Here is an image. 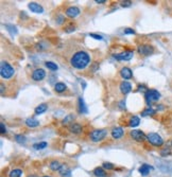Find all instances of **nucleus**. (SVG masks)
<instances>
[{
  "label": "nucleus",
  "instance_id": "obj_1",
  "mask_svg": "<svg viewBox=\"0 0 172 177\" xmlns=\"http://www.w3.org/2000/svg\"><path fill=\"white\" fill-rule=\"evenodd\" d=\"M90 63V56L85 51H78L71 56L70 64L77 69H84Z\"/></svg>",
  "mask_w": 172,
  "mask_h": 177
},
{
  "label": "nucleus",
  "instance_id": "obj_2",
  "mask_svg": "<svg viewBox=\"0 0 172 177\" xmlns=\"http://www.w3.org/2000/svg\"><path fill=\"white\" fill-rule=\"evenodd\" d=\"M14 68L8 61H2L1 66H0V74H1V76L5 80H9L14 76Z\"/></svg>",
  "mask_w": 172,
  "mask_h": 177
},
{
  "label": "nucleus",
  "instance_id": "obj_3",
  "mask_svg": "<svg viewBox=\"0 0 172 177\" xmlns=\"http://www.w3.org/2000/svg\"><path fill=\"white\" fill-rule=\"evenodd\" d=\"M160 98V93L155 89H148L144 93V99L148 105H151L153 102H156L159 100Z\"/></svg>",
  "mask_w": 172,
  "mask_h": 177
},
{
  "label": "nucleus",
  "instance_id": "obj_4",
  "mask_svg": "<svg viewBox=\"0 0 172 177\" xmlns=\"http://www.w3.org/2000/svg\"><path fill=\"white\" fill-rule=\"evenodd\" d=\"M106 135H107L106 130H95L90 133L89 138L93 142H100L103 139H105Z\"/></svg>",
  "mask_w": 172,
  "mask_h": 177
},
{
  "label": "nucleus",
  "instance_id": "obj_5",
  "mask_svg": "<svg viewBox=\"0 0 172 177\" xmlns=\"http://www.w3.org/2000/svg\"><path fill=\"white\" fill-rule=\"evenodd\" d=\"M147 140L154 146H162L164 144V140L158 134L156 133H150L147 135Z\"/></svg>",
  "mask_w": 172,
  "mask_h": 177
},
{
  "label": "nucleus",
  "instance_id": "obj_6",
  "mask_svg": "<svg viewBox=\"0 0 172 177\" xmlns=\"http://www.w3.org/2000/svg\"><path fill=\"white\" fill-rule=\"evenodd\" d=\"M130 136L132 137V139H134V140L137 142H144V140H147V135L140 130H131Z\"/></svg>",
  "mask_w": 172,
  "mask_h": 177
},
{
  "label": "nucleus",
  "instance_id": "obj_7",
  "mask_svg": "<svg viewBox=\"0 0 172 177\" xmlns=\"http://www.w3.org/2000/svg\"><path fill=\"white\" fill-rule=\"evenodd\" d=\"M137 51H138L139 54L148 56V55L153 54L154 48H153V46H151V45H140V46H138V48H137Z\"/></svg>",
  "mask_w": 172,
  "mask_h": 177
},
{
  "label": "nucleus",
  "instance_id": "obj_8",
  "mask_svg": "<svg viewBox=\"0 0 172 177\" xmlns=\"http://www.w3.org/2000/svg\"><path fill=\"white\" fill-rule=\"evenodd\" d=\"M134 55V52L131 50H127L123 51L121 53H118V54H114V57L116 58L117 61H130L132 60Z\"/></svg>",
  "mask_w": 172,
  "mask_h": 177
},
{
  "label": "nucleus",
  "instance_id": "obj_9",
  "mask_svg": "<svg viewBox=\"0 0 172 177\" xmlns=\"http://www.w3.org/2000/svg\"><path fill=\"white\" fill-rule=\"evenodd\" d=\"M45 77H46V72L44 69H42V68L35 69V70L33 71V73H32V79L36 82L42 81V80H44Z\"/></svg>",
  "mask_w": 172,
  "mask_h": 177
},
{
  "label": "nucleus",
  "instance_id": "obj_10",
  "mask_svg": "<svg viewBox=\"0 0 172 177\" xmlns=\"http://www.w3.org/2000/svg\"><path fill=\"white\" fill-rule=\"evenodd\" d=\"M29 9L31 10V12H34V13H37V14H42L44 12V7H42L41 4L36 3V2H30L28 4Z\"/></svg>",
  "mask_w": 172,
  "mask_h": 177
},
{
  "label": "nucleus",
  "instance_id": "obj_11",
  "mask_svg": "<svg viewBox=\"0 0 172 177\" xmlns=\"http://www.w3.org/2000/svg\"><path fill=\"white\" fill-rule=\"evenodd\" d=\"M58 174H60L62 177H70L71 176V170L67 165H65V163H62V167L60 169V171H58Z\"/></svg>",
  "mask_w": 172,
  "mask_h": 177
},
{
  "label": "nucleus",
  "instance_id": "obj_12",
  "mask_svg": "<svg viewBox=\"0 0 172 177\" xmlns=\"http://www.w3.org/2000/svg\"><path fill=\"white\" fill-rule=\"evenodd\" d=\"M80 9L77 7H69L68 9L66 10V15L68 16L69 18H74L77 17L78 15L80 14Z\"/></svg>",
  "mask_w": 172,
  "mask_h": 177
},
{
  "label": "nucleus",
  "instance_id": "obj_13",
  "mask_svg": "<svg viewBox=\"0 0 172 177\" xmlns=\"http://www.w3.org/2000/svg\"><path fill=\"white\" fill-rule=\"evenodd\" d=\"M120 76H121L124 80H130L133 77V72L129 67H123L120 70Z\"/></svg>",
  "mask_w": 172,
  "mask_h": 177
},
{
  "label": "nucleus",
  "instance_id": "obj_14",
  "mask_svg": "<svg viewBox=\"0 0 172 177\" xmlns=\"http://www.w3.org/2000/svg\"><path fill=\"white\" fill-rule=\"evenodd\" d=\"M68 128L72 134H76V135H78V134H81L83 132V127L79 124V123H76V122L71 123V124L68 126Z\"/></svg>",
  "mask_w": 172,
  "mask_h": 177
},
{
  "label": "nucleus",
  "instance_id": "obj_15",
  "mask_svg": "<svg viewBox=\"0 0 172 177\" xmlns=\"http://www.w3.org/2000/svg\"><path fill=\"white\" fill-rule=\"evenodd\" d=\"M124 135V130L122 127H115L112 130V137L114 139H120L122 138V136Z\"/></svg>",
  "mask_w": 172,
  "mask_h": 177
},
{
  "label": "nucleus",
  "instance_id": "obj_16",
  "mask_svg": "<svg viewBox=\"0 0 172 177\" xmlns=\"http://www.w3.org/2000/svg\"><path fill=\"white\" fill-rule=\"evenodd\" d=\"M131 90H132L131 83H129L127 81H123L121 84H120V91H121L123 95H128Z\"/></svg>",
  "mask_w": 172,
  "mask_h": 177
},
{
  "label": "nucleus",
  "instance_id": "obj_17",
  "mask_svg": "<svg viewBox=\"0 0 172 177\" xmlns=\"http://www.w3.org/2000/svg\"><path fill=\"white\" fill-rule=\"evenodd\" d=\"M26 125L29 127H37L39 125V121L35 118H28L26 120Z\"/></svg>",
  "mask_w": 172,
  "mask_h": 177
},
{
  "label": "nucleus",
  "instance_id": "obj_18",
  "mask_svg": "<svg viewBox=\"0 0 172 177\" xmlns=\"http://www.w3.org/2000/svg\"><path fill=\"white\" fill-rule=\"evenodd\" d=\"M152 169H153L152 167H150L149 165H146V163H144V165H142L141 167L139 168L138 171H139V173H140L142 176H147L148 174L150 173V171H151Z\"/></svg>",
  "mask_w": 172,
  "mask_h": 177
},
{
  "label": "nucleus",
  "instance_id": "obj_19",
  "mask_svg": "<svg viewBox=\"0 0 172 177\" xmlns=\"http://www.w3.org/2000/svg\"><path fill=\"white\" fill-rule=\"evenodd\" d=\"M78 104H79V111L81 112V114H87L88 109H87V107H86L85 102L82 98H79V100H78Z\"/></svg>",
  "mask_w": 172,
  "mask_h": 177
},
{
  "label": "nucleus",
  "instance_id": "obj_20",
  "mask_svg": "<svg viewBox=\"0 0 172 177\" xmlns=\"http://www.w3.org/2000/svg\"><path fill=\"white\" fill-rule=\"evenodd\" d=\"M62 167V163L60 161H58V160H53V161H51L50 162V165H49V168H50V170L51 171H54V172H56V171H60V169Z\"/></svg>",
  "mask_w": 172,
  "mask_h": 177
},
{
  "label": "nucleus",
  "instance_id": "obj_21",
  "mask_svg": "<svg viewBox=\"0 0 172 177\" xmlns=\"http://www.w3.org/2000/svg\"><path fill=\"white\" fill-rule=\"evenodd\" d=\"M139 123H140V119H139L137 116H134L132 117L130 119V122H129V125H130L131 127H136L139 125Z\"/></svg>",
  "mask_w": 172,
  "mask_h": 177
},
{
  "label": "nucleus",
  "instance_id": "obj_22",
  "mask_svg": "<svg viewBox=\"0 0 172 177\" xmlns=\"http://www.w3.org/2000/svg\"><path fill=\"white\" fill-rule=\"evenodd\" d=\"M47 108H48L47 104L43 103V104H41V105L37 106L34 111H35V115H41V114H43V112H45L46 111H47Z\"/></svg>",
  "mask_w": 172,
  "mask_h": 177
},
{
  "label": "nucleus",
  "instance_id": "obj_23",
  "mask_svg": "<svg viewBox=\"0 0 172 177\" xmlns=\"http://www.w3.org/2000/svg\"><path fill=\"white\" fill-rule=\"evenodd\" d=\"M94 174H95V176H97V177H105L106 176V173L103 168H96L95 170H94Z\"/></svg>",
  "mask_w": 172,
  "mask_h": 177
},
{
  "label": "nucleus",
  "instance_id": "obj_24",
  "mask_svg": "<svg viewBox=\"0 0 172 177\" xmlns=\"http://www.w3.org/2000/svg\"><path fill=\"white\" fill-rule=\"evenodd\" d=\"M73 120H74V116L72 114H70L63 119V124L64 125H70L71 123H73Z\"/></svg>",
  "mask_w": 172,
  "mask_h": 177
},
{
  "label": "nucleus",
  "instance_id": "obj_25",
  "mask_svg": "<svg viewBox=\"0 0 172 177\" xmlns=\"http://www.w3.org/2000/svg\"><path fill=\"white\" fill-rule=\"evenodd\" d=\"M67 86L64 83H56V84L54 85V90L56 91V92H63V91L66 90Z\"/></svg>",
  "mask_w": 172,
  "mask_h": 177
},
{
  "label": "nucleus",
  "instance_id": "obj_26",
  "mask_svg": "<svg viewBox=\"0 0 172 177\" xmlns=\"http://www.w3.org/2000/svg\"><path fill=\"white\" fill-rule=\"evenodd\" d=\"M23 174V171L20 169H14L9 173V177H20Z\"/></svg>",
  "mask_w": 172,
  "mask_h": 177
},
{
  "label": "nucleus",
  "instance_id": "obj_27",
  "mask_svg": "<svg viewBox=\"0 0 172 177\" xmlns=\"http://www.w3.org/2000/svg\"><path fill=\"white\" fill-rule=\"evenodd\" d=\"M48 145V143L47 142H45V141H43V142H38V143H35V144H33V149L34 150H44L45 147H47Z\"/></svg>",
  "mask_w": 172,
  "mask_h": 177
},
{
  "label": "nucleus",
  "instance_id": "obj_28",
  "mask_svg": "<svg viewBox=\"0 0 172 177\" xmlns=\"http://www.w3.org/2000/svg\"><path fill=\"white\" fill-rule=\"evenodd\" d=\"M45 65L48 69H50L51 71H55V70H58V65H56L55 63H53V61H46Z\"/></svg>",
  "mask_w": 172,
  "mask_h": 177
},
{
  "label": "nucleus",
  "instance_id": "obj_29",
  "mask_svg": "<svg viewBox=\"0 0 172 177\" xmlns=\"http://www.w3.org/2000/svg\"><path fill=\"white\" fill-rule=\"evenodd\" d=\"M155 114V109H153L152 107H148L147 109H144V111H142L141 116L146 117V116H151V115H154Z\"/></svg>",
  "mask_w": 172,
  "mask_h": 177
},
{
  "label": "nucleus",
  "instance_id": "obj_30",
  "mask_svg": "<svg viewBox=\"0 0 172 177\" xmlns=\"http://www.w3.org/2000/svg\"><path fill=\"white\" fill-rule=\"evenodd\" d=\"M15 140H16V142H18L19 144H23V143H26L27 138L25 136H23V135H16L15 136Z\"/></svg>",
  "mask_w": 172,
  "mask_h": 177
},
{
  "label": "nucleus",
  "instance_id": "obj_31",
  "mask_svg": "<svg viewBox=\"0 0 172 177\" xmlns=\"http://www.w3.org/2000/svg\"><path fill=\"white\" fill-rule=\"evenodd\" d=\"M5 28H7V30L10 32L12 35H14V34H17V29H16V27L12 26V25H5Z\"/></svg>",
  "mask_w": 172,
  "mask_h": 177
},
{
  "label": "nucleus",
  "instance_id": "obj_32",
  "mask_svg": "<svg viewBox=\"0 0 172 177\" xmlns=\"http://www.w3.org/2000/svg\"><path fill=\"white\" fill-rule=\"evenodd\" d=\"M102 168L105 169V170H107V171H111V170H114L115 165L111 162H104L103 165H102Z\"/></svg>",
  "mask_w": 172,
  "mask_h": 177
},
{
  "label": "nucleus",
  "instance_id": "obj_33",
  "mask_svg": "<svg viewBox=\"0 0 172 177\" xmlns=\"http://www.w3.org/2000/svg\"><path fill=\"white\" fill-rule=\"evenodd\" d=\"M64 30H65L66 33H71V32H73L74 30H76V26H74V25H69V26H67Z\"/></svg>",
  "mask_w": 172,
  "mask_h": 177
},
{
  "label": "nucleus",
  "instance_id": "obj_34",
  "mask_svg": "<svg viewBox=\"0 0 172 177\" xmlns=\"http://www.w3.org/2000/svg\"><path fill=\"white\" fill-rule=\"evenodd\" d=\"M64 21H65V17H64V16L58 15V17H56V23H58V25H62Z\"/></svg>",
  "mask_w": 172,
  "mask_h": 177
},
{
  "label": "nucleus",
  "instance_id": "obj_35",
  "mask_svg": "<svg viewBox=\"0 0 172 177\" xmlns=\"http://www.w3.org/2000/svg\"><path fill=\"white\" fill-rule=\"evenodd\" d=\"M121 7H131L132 5V1H130V0H125V1H121Z\"/></svg>",
  "mask_w": 172,
  "mask_h": 177
},
{
  "label": "nucleus",
  "instance_id": "obj_36",
  "mask_svg": "<svg viewBox=\"0 0 172 177\" xmlns=\"http://www.w3.org/2000/svg\"><path fill=\"white\" fill-rule=\"evenodd\" d=\"M89 36L93 37V38H95V39H99V41H102V39H103V37H102L101 35H98V34H95V33H90Z\"/></svg>",
  "mask_w": 172,
  "mask_h": 177
},
{
  "label": "nucleus",
  "instance_id": "obj_37",
  "mask_svg": "<svg viewBox=\"0 0 172 177\" xmlns=\"http://www.w3.org/2000/svg\"><path fill=\"white\" fill-rule=\"evenodd\" d=\"M0 133L1 134L7 133V127L4 126V123H1V124H0Z\"/></svg>",
  "mask_w": 172,
  "mask_h": 177
},
{
  "label": "nucleus",
  "instance_id": "obj_38",
  "mask_svg": "<svg viewBox=\"0 0 172 177\" xmlns=\"http://www.w3.org/2000/svg\"><path fill=\"white\" fill-rule=\"evenodd\" d=\"M160 154H162V156H167V155L170 154V149H165V150H163V151L160 152Z\"/></svg>",
  "mask_w": 172,
  "mask_h": 177
},
{
  "label": "nucleus",
  "instance_id": "obj_39",
  "mask_svg": "<svg viewBox=\"0 0 172 177\" xmlns=\"http://www.w3.org/2000/svg\"><path fill=\"white\" fill-rule=\"evenodd\" d=\"M124 34H135V31H134L133 29L128 28V29H125V30H124Z\"/></svg>",
  "mask_w": 172,
  "mask_h": 177
},
{
  "label": "nucleus",
  "instance_id": "obj_40",
  "mask_svg": "<svg viewBox=\"0 0 172 177\" xmlns=\"http://www.w3.org/2000/svg\"><path fill=\"white\" fill-rule=\"evenodd\" d=\"M96 3H105V0H96Z\"/></svg>",
  "mask_w": 172,
  "mask_h": 177
},
{
  "label": "nucleus",
  "instance_id": "obj_41",
  "mask_svg": "<svg viewBox=\"0 0 172 177\" xmlns=\"http://www.w3.org/2000/svg\"><path fill=\"white\" fill-rule=\"evenodd\" d=\"M4 93V85L1 84V95H3Z\"/></svg>",
  "mask_w": 172,
  "mask_h": 177
},
{
  "label": "nucleus",
  "instance_id": "obj_42",
  "mask_svg": "<svg viewBox=\"0 0 172 177\" xmlns=\"http://www.w3.org/2000/svg\"><path fill=\"white\" fill-rule=\"evenodd\" d=\"M138 90H144V86H139V89Z\"/></svg>",
  "mask_w": 172,
  "mask_h": 177
},
{
  "label": "nucleus",
  "instance_id": "obj_43",
  "mask_svg": "<svg viewBox=\"0 0 172 177\" xmlns=\"http://www.w3.org/2000/svg\"><path fill=\"white\" fill-rule=\"evenodd\" d=\"M43 177H51V176H43Z\"/></svg>",
  "mask_w": 172,
  "mask_h": 177
},
{
  "label": "nucleus",
  "instance_id": "obj_44",
  "mask_svg": "<svg viewBox=\"0 0 172 177\" xmlns=\"http://www.w3.org/2000/svg\"><path fill=\"white\" fill-rule=\"evenodd\" d=\"M171 145H172V142H171Z\"/></svg>",
  "mask_w": 172,
  "mask_h": 177
}]
</instances>
